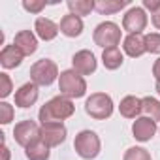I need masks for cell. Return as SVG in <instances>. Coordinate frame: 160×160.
<instances>
[{
    "label": "cell",
    "mask_w": 160,
    "mask_h": 160,
    "mask_svg": "<svg viewBox=\"0 0 160 160\" xmlns=\"http://www.w3.org/2000/svg\"><path fill=\"white\" fill-rule=\"evenodd\" d=\"M73 111H75L73 102L70 98H66V96L60 94V96H55L49 102H45L42 106L38 117L42 121V124H45V122H62L64 119L72 117Z\"/></svg>",
    "instance_id": "6da1fadb"
},
{
    "label": "cell",
    "mask_w": 160,
    "mask_h": 160,
    "mask_svg": "<svg viewBox=\"0 0 160 160\" xmlns=\"http://www.w3.org/2000/svg\"><path fill=\"white\" fill-rule=\"evenodd\" d=\"M58 91L66 98H81L87 92V83L83 75H79L75 70H64L58 75Z\"/></svg>",
    "instance_id": "7a4b0ae2"
},
{
    "label": "cell",
    "mask_w": 160,
    "mask_h": 160,
    "mask_svg": "<svg viewBox=\"0 0 160 160\" xmlns=\"http://www.w3.org/2000/svg\"><path fill=\"white\" fill-rule=\"evenodd\" d=\"M85 111L96 121H104L113 113V100L106 92H94L85 102Z\"/></svg>",
    "instance_id": "3957f363"
},
{
    "label": "cell",
    "mask_w": 160,
    "mask_h": 160,
    "mask_svg": "<svg viewBox=\"0 0 160 160\" xmlns=\"http://www.w3.org/2000/svg\"><path fill=\"white\" fill-rule=\"evenodd\" d=\"M73 149L75 152L85 158V160H92L98 156L100 152V138L96 136V132L92 130H83L75 136V141H73Z\"/></svg>",
    "instance_id": "277c9868"
},
{
    "label": "cell",
    "mask_w": 160,
    "mask_h": 160,
    "mask_svg": "<svg viewBox=\"0 0 160 160\" xmlns=\"http://www.w3.org/2000/svg\"><path fill=\"white\" fill-rule=\"evenodd\" d=\"M57 77H58V68L49 58H42L30 66V79L38 87H49Z\"/></svg>",
    "instance_id": "5b68a950"
},
{
    "label": "cell",
    "mask_w": 160,
    "mask_h": 160,
    "mask_svg": "<svg viewBox=\"0 0 160 160\" xmlns=\"http://www.w3.org/2000/svg\"><path fill=\"white\" fill-rule=\"evenodd\" d=\"M121 42V28L119 25L111 23V21H106V23H100L96 28H94V43L104 47V49H111V47H117Z\"/></svg>",
    "instance_id": "8992f818"
},
{
    "label": "cell",
    "mask_w": 160,
    "mask_h": 160,
    "mask_svg": "<svg viewBox=\"0 0 160 160\" xmlns=\"http://www.w3.org/2000/svg\"><path fill=\"white\" fill-rule=\"evenodd\" d=\"M13 138H15V141L21 145V147H28V145H32V143H36V141H40L42 139V126H38L34 121H30V119H27V121H21L19 124H15V128H13Z\"/></svg>",
    "instance_id": "52a82bcc"
},
{
    "label": "cell",
    "mask_w": 160,
    "mask_h": 160,
    "mask_svg": "<svg viewBox=\"0 0 160 160\" xmlns=\"http://www.w3.org/2000/svg\"><path fill=\"white\" fill-rule=\"evenodd\" d=\"M147 27V15L143 8H130L122 19V28L130 34H141V30Z\"/></svg>",
    "instance_id": "ba28073f"
},
{
    "label": "cell",
    "mask_w": 160,
    "mask_h": 160,
    "mask_svg": "<svg viewBox=\"0 0 160 160\" xmlns=\"http://www.w3.org/2000/svg\"><path fill=\"white\" fill-rule=\"evenodd\" d=\"M66 139V126L62 122H45L42 124V141L47 147H57Z\"/></svg>",
    "instance_id": "9c48e42d"
},
{
    "label": "cell",
    "mask_w": 160,
    "mask_h": 160,
    "mask_svg": "<svg viewBox=\"0 0 160 160\" xmlns=\"http://www.w3.org/2000/svg\"><path fill=\"white\" fill-rule=\"evenodd\" d=\"M72 64L79 75H91L92 72H96V57L87 49L77 51L72 58Z\"/></svg>",
    "instance_id": "30bf717a"
},
{
    "label": "cell",
    "mask_w": 160,
    "mask_h": 160,
    "mask_svg": "<svg viewBox=\"0 0 160 160\" xmlns=\"http://www.w3.org/2000/svg\"><path fill=\"white\" fill-rule=\"evenodd\" d=\"M156 132V122L149 117H139L132 124V134L138 141H149Z\"/></svg>",
    "instance_id": "8fae6325"
},
{
    "label": "cell",
    "mask_w": 160,
    "mask_h": 160,
    "mask_svg": "<svg viewBox=\"0 0 160 160\" xmlns=\"http://www.w3.org/2000/svg\"><path fill=\"white\" fill-rule=\"evenodd\" d=\"M34 30H36L38 38H42L43 42H51V40L57 38L60 27L57 23H53L51 19H47V17H38L36 23H34Z\"/></svg>",
    "instance_id": "7c38bea8"
},
{
    "label": "cell",
    "mask_w": 160,
    "mask_h": 160,
    "mask_svg": "<svg viewBox=\"0 0 160 160\" xmlns=\"http://www.w3.org/2000/svg\"><path fill=\"white\" fill-rule=\"evenodd\" d=\"M38 100V85L36 83H25L15 92V104L19 108H30Z\"/></svg>",
    "instance_id": "4fadbf2b"
},
{
    "label": "cell",
    "mask_w": 160,
    "mask_h": 160,
    "mask_svg": "<svg viewBox=\"0 0 160 160\" xmlns=\"http://www.w3.org/2000/svg\"><path fill=\"white\" fill-rule=\"evenodd\" d=\"M122 47H124V53L128 57L138 58L143 53H147V49H145V36H141V34H128L124 38V45Z\"/></svg>",
    "instance_id": "5bb4252c"
},
{
    "label": "cell",
    "mask_w": 160,
    "mask_h": 160,
    "mask_svg": "<svg viewBox=\"0 0 160 160\" xmlns=\"http://www.w3.org/2000/svg\"><path fill=\"white\" fill-rule=\"evenodd\" d=\"M60 32L64 36H68V38H77L79 34L83 32V21H81V17L72 15V13L64 15L60 19Z\"/></svg>",
    "instance_id": "9a60e30c"
},
{
    "label": "cell",
    "mask_w": 160,
    "mask_h": 160,
    "mask_svg": "<svg viewBox=\"0 0 160 160\" xmlns=\"http://www.w3.org/2000/svg\"><path fill=\"white\" fill-rule=\"evenodd\" d=\"M23 53L17 45H4L2 53H0V64L4 68H17L21 62H23Z\"/></svg>",
    "instance_id": "2e32d148"
},
{
    "label": "cell",
    "mask_w": 160,
    "mask_h": 160,
    "mask_svg": "<svg viewBox=\"0 0 160 160\" xmlns=\"http://www.w3.org/2000/svg\"><path fill=\"white\" fill-rule=\"evenodd\" d=\"M13 45H17L23 55H32L38 49V40H36V36L30 30H21V32L15 34Z\"/></svg>",
    "instance_id": "e0dca14e"
},
{
    "label": "cell",
    "mask_w": 160,
    "mask_h": 160,
    "mask_svg": "<svg viewBox=\"0 0 160 160\" xmlns=\"http://www.w3.org/2000/svg\"><path fill=\"white\" fill-rule=\"evenodd\" d=\"M119 111L122 117L126 119H136L141 111H143V104L138 96H124L121 100V106H119Z\"/></svg>",
    "instance_id": "ac0fdd59"
},
{
    "label": "cell",
    "mask_w": 160,
    "mask_h": 160,
    "mask_svg": "<svg viewBox=\"0 0 160 160\" xmlns=\"http://www.w3.org/2000/svg\"><path fill=\"white\" fill-rule=\"evenodd\" d=\"M128 4H130L128 0H96V8L94 10L98 13H102V15H111V13L121 12Z\"/></svg>",
    "instance_id": "d6986e66"
},
{
    "label": "cell",
    "mask_w": 160,
    "mask_h": 160,
    "mask_svg": "<svg viewBox=\"0 0 160 160\" xmlns=\"http://www.w3.org/2000/svg\"><path fill=\"white\" fill-rule=\"evenodd\" d=\"M122 60H124V57H122V53H121L119 47L104 49V53H102V62H104V66H106L108 70H117V68H121V66H122Z\"/></svg>",
    "instance_id": "ffe728a7"
},
{
    "label": "cell",
    "mask_w": 160,
    "mask_h": 160,
    "mask_svg": "<svg viewBox=\"0 0 160 160\" xmlns=\"http://www.w3.org/2000/svg\"><path fill=\"white\" fill-rule=\"evenodd\" d=\"M49 149H51V147H47V145L40 139V141L28 145V147L25 149V154H27L28 160H49Z\"/></svg>",
    "instance_id": "44dd1931"
},
{
    "label": "cell",
    "mask_w": 160,
    "mask_h": 160,
    "mask_svg": "<svg viewBox=\"0 0 160 160\" xmlns=\"http://www.w3.org/2000/svg\"><path fill=\"white\" fill-rule=\"evenodd\" d=\"M68 8L72 15L81 17V15H89L96 8V2H92V0H68Z\"/></svg>",
    "instance_id": "7402d4cb"
},
{
    "label": "cell",
    "mask_w": 160,
    "mask_h": 160,
    "mask_svg": "<svg viewBox=\"0 0 160 160\" xmlns=\"http://www.w3.org/2000/svg\"><path fill=\"white\" fill-rule=\"evenodd\" d=\"M141 104H143V111L147 113L149 119H152L154 122L160 121V102L152 96H145L141 98Z\"/></svg>",
    "instance_id": "603a6c76"
},
{
    "label": "cell",
    "mask_w": 160,
    "mask_h": 160,
    "mask_svg": "<svg viewBox=\"0 0 160 160\" xmlns=\"http://www.w3.org/2000/svg\"><path fill=\"white\" fill-rule=\"evenodd\" d=\"M122 160H151V154L143 147H130L124 152V158Z\"/></svg>",
    "instance_id": "cb8c5ba5"
},
{
    "label": "cell",
    "mask_w": 160,
    "mask_h": 160,
    "mask_svg": "<svg viewBox=\"0 0 160 160\" xmlns=\"http://www.w3.org/2000/svg\"><path fill=\"white\" fill-rule=\"evenodd\" d=\"M145 49L149 53H160V34L152 32L145 36Z\"/></svg>",
    "instance_id": "d4e9b609"
},
{
    "label": "cell",
    "mask_w": 160,
    "mask_h": 160,
    "mask_svg": "<svg viewBox=\"0 0 160 160\" xmlns=\"http://www.w3.org/2000/svg\"><path fill=\"white\" fill-rule=\"evenodd\" d=\"M12 121H13V108H12L10 104L2 102V104H0V122H2V124H8V122H12Z\"/></svg>",
    "instance_id": "484cf974"
},
{
    "label": "cell",
    "mask_w": 160,
    "mask_h": 160,
    "mask_svg": "<svg viewBox=\"0 0 160 160\" xmlns=\"http://www.w3.org/2000/svg\"><path fill=\"white\" fill-rule=\"evenodd\" d=\"M12 94V79L8 73H0V96L6 98Z\"/></svg>",
    "instance_id": "4316f807"
},
{
    "label": "cell",
    "mask_w": 160,
    "mask_h": 160,
    "mask_svg": "<svg viewBox=\"0 0 160 160\" xmlns=\"http://www.w3.org/2000/svg\"><path fill=\"white\" fill-rule=\"evenodd\" d=\"M23 8L30 13H40L43 8H45V2L43 0H25L23 2Z\"/></svg>",
    "instance_id": "83f0119b"
},
{
    "label": "cell",
    "mask_w": 160,
    "mask_h": 160,
    "mask_svg": "<svg viewBox=\"0 0 160 160\" xmlns=\"http://www.w3.org/2000/svg\"><path fill=\"white\" fill-rule=\"evenodd\" d=\"M143 8L149 10L151 13H154L160 10V0H143Z\"/></svg>",
    "instance_id": "f1b7e54d"
},
{
    "label": "cell",
    "mask_w": 160,
    "mask_h": 160,
    "mask_svg": "<svg viewBox=\"0 0 160 160\" xmlns=\"http://www.w3.org/2000/svg\"><path fill=\"white\" fill-rule=\"evenodd\" d=\"M152 75L156 77V83H160V58H156L152 64Z\"/></svg>",
    "instance_id": "f546056e"
},
{
    "label": "cell",
    "mask_w": 160,
    "mask_h": 160,
    "mask_svg": "<svg viewBox=\"0 0 160 160\" xmlns=\"http://www.w3.org/2000/svg\"><path fill=\"white\" fill-rule=\"evenodd\" d=\"M152 25H154V27H156V28L160 30V10L152 13Z\"/></svg>",
    "instance_id": "4dcf8cb0"
},
{
    "label": "cell",
    "mask_w": 160,
    "mask_h": 160,
    "mask_svg": "<svg viewBox=\"0 0 160 160\" xmlns=\"http://www.w3.org/2000/svg\"><path fill=\"white\" fill-rule=\"evenodd\" d=\"M2 160H10V151H8V147L4 145V141H2Z\"/></svg>",
    "instance_id": "1f68e13d"
},
{
    "label": "cell",
    "mask_w": 160,
    "mask_h": 160,
    "mask_svg": "<svg viewBox=\"0 0 160 160\" xmlns=\"http://www.w3.org/2000/svg\"><path fill=\"white\" fill-rule=\"evenodd\" d=\"M156 92L160 94V83H156Z\"/></svg>",
    "instance_id": "d6a6232c"
}]
</instances>
